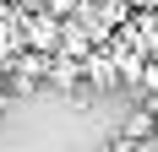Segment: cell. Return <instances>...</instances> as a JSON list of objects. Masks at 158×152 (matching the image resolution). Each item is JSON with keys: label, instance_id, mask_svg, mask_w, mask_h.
<instances>
[{"label": "cell", "instance_id": "obj_1", "mask_svg": "<svg viewBox=\"0 0 158 152\" xmlns=\"http://www.w3.org/2000/svg\"><path fill=\"white\" fill-rule=\"evenodd\" d=\"M60 27L65 22H55L49 11H22V38L33 54H60Z\"/></svg>", "mask_w": 158, "mask_h": 152}, {"label": "cell", "instance_id": "obj_2", "mask_svg": "<svg viewBox=\"0 0 158 152\" xmlns=\"http://www.w3.org/2000/svg\"><path fill=\"white\" fill-rule=\"evenodd\" d=\"M126 141H147V136H158V109H136L126 120V130H120Z\"/></svg>", "mask_w": 158, "mask_h": 152}, {"label": "cell", "instance_id": "obj_3", "mask_svg": "<svg viewBox=\"0 0 158 152\" xmlns=\"http://www.w3.org/2000/svg\"><path fill=\"white\" fill-rule=\"evenodd\" d=\"M44 11L60 22V16H71V11H82V0H44Z\"/></svg>", "mask_w": 158, "mask_h": 152}, {"label": "cell", "instance_id": "obj_4", "mask_svg": "<svg viewBox=\"0 0 158 152\" xmlns=\"http://www.w3.org/2000/svg\"><path fill=\"white\" fill-rule=\"evenodd\" d=\"M109 152H136V141H126V136H120V141H109Z\"/></svg>", "mask_w": 158, "mask_h": 152}, {"label": "cell", "instance_id": "obj_5", "mask_svg": "<svg viewBox=\"0 0 158 152\" xmlns=\"http://www.w3.org/2000/svg\"><path fill=\"white\" fill-rule=\"evenodd\" d=\"M6 98H11V82H6V71H0V103H6Z\"/></svg>", "mask_w": 158, "mask_h": 152}, {"label": "cell", "instance_id": "obj_6", "mask_svg": "<svg viewBox=\"0 0 158 152\" xmlns=\"http://www.w3.org/2000/svg\"><path fill=\"white\" fill-rule=\"evenodd\" d=\"M136 6H142V11H153V6H158V0H136Z\"/></svg>", "mask_w": 158, "mask_h": 152}]
</instances>
